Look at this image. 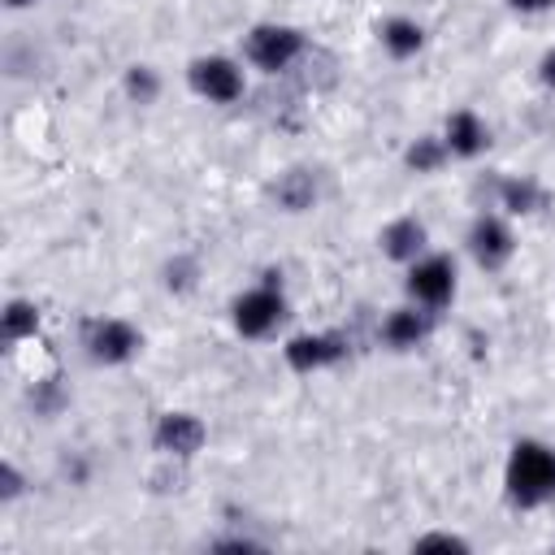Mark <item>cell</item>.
Instances as JSON below:
<instances>
[{"label": "cell", "instance_id": "6da1fadb", "mask_svg": "<svg viewBox=\"0 0 555 555\" xmlns=\"http://www.w3.org/2000/svg\"><path fill=\"white\" fill-rule=\"evenodd\" d=\"M507 494L520 507L555 499V451L542 442H516L507 460Z\"/></svg>", "mask_w": 555, "mask_h": 555}, {"label": "cell", "instance_id": "7a4b0ae2", "mask_svg": "<svg viewBox=\"0 0 555 555\" xmlns=\"http://www.w3.org/2000/svg\"><path fill=\"white\" fill-rule=\"evenodd\" d=\"M299 48H304V39H299V30H291V26H256V30L247 35V56H251L260 69H286V65L299 56Z\"/></svg>", "mask_w": 555, "mask_h": 555}, {"label": "cell", "instance_id": "3957f363", "mask_svg": "<svg viewBox=\"0 0 555 555\" xmlns=\"http://www.w3.org/2000/svg\"><path fill=\"white\" fill-rule=\"evenodd\" d=\"M191 87L204 95V100H217V104H230L243 95V74L234 61L225 56H199L191 65Z\"/></svg>", "mask_w": 555, "mask_h": 555}, {"label": "cell", "instance_id": "277c9868", "mask_svg": "<svg viewBox=\"0 0 555 555\" xmlns=\"http://www.w3.org/2000/svg\"><path fill=\"white\" fill-rule=\"evenodd\" d=\"M278 321H282V295L273 291V282L260 286V291H247L234 304V325H238L243 338H264Z\"/></svg>", "mask_w": 555, "mask_h": 555}, {"label": "cell", "instance_id": "5b68a950", "mask_svg": "<svg viewBox=\"0 0 555 555\" xmlns=\"http://www.w3.org/2000/svg\"><path fill=\"white\" fill-rule=\"evenodd\" d=\"M408 291H412L416 304H429V308L447 304L451 291H455V269H451V260H447V256L416 260L412 273H408Z\"/></svg>", "mask_w": 555, "mask_h": 555}, {"label": "cell", "instance_id": "8992f818", "mask_svg": "<svg viewBox=\"0 0 555 555\" xmlns=\"http://www.w3.org/2000/svg\"><path fill=\"white\" fill-rule=\"evenodd\" d=\"M87 347H91L95 360H104V364H121V360L134 356L139 334H134V325H126V321H95V325L87 330Z\"/></svg>", "mask_w": 555, "mask_h": 555}, {"label": "cell", "instance_id": "52a82bcc", "mask_svg": "<svg viewBox=\"0 0 555 555\" xmlns=\"http://www.w3.org/2000/svg\"><path fill=\"white\" fill-rule=\"evenodd\" d=\"M343 338L338 334H304V338H291L286 343V364L299 369V373H312V369H325L343 356Z\"/></svg>", "mask_w": 555, "mask_h": 555}, {"label": "cell", "instance_id": "ba28073f", "mask_svg": "<svg viewBox=\"0 0 555 555\" xmlns=\"http://www.w3.org/2000/svg\"><path fill=\"white\" fill-rule=\"evenodd\" d=\"M156 447L169 455H191L204 447V425L191 412H165L156 425Z\"/></svg>", "mask_w": 555, "mask_h": 555}, {"label": "cell", "instance_id": "9c48e42d", "mask_svg": "<svg viewBox=\"0 0 555 555\" xmlns=\"http://www.w3.org/2000/svg\"><path fill=\"white\" fill-rule=\"evenodd\" d=\"M468 243H473V256H477L486 269H499V264L512 256V230H507L499 217H477Z\"/></svg>", "mask_w": 555, "mask_h": 555}, {"label": "cell", "instance_id": "30bf717a", "mask_svg": "<svg viewBox=\"0 0 555 555\" xmlns=\"http://www.w3.org/2000/svg\"><path fill=\"white\" fill-rule=\"evenodd\" d=\"M447 152H455V156H477L481 147H486V126H481V117L477 113H468V108H460V113H451V121H447Z\"/></svg>", "mask_w": 555, "mask_h": 555}, {"label": "cell", "instance_id": "8fae6325", "mask_svg": "<svg viewBox=\"0 0 555 555\" xmlns=\"http://www.w3.org/2000/svg\"><path fill=\"white\" fill-rule=\"evenodd\" d=\"M382 247L390 260H416V251L425 247V225L416 217H399L382 230Z\"/></svg>", "mask_w": 555, "mask_h": 555}, {"label": "cell", "instance_id": "7c38bea8", "mask_svg": "<svg viewBox=\"0 0 555 555\" xmlns=\"http://www.w3.org/2000/svg\"><path fill=\"white\" fill-rule=\"evenodd\" d=\"M382 334H386L390 347H416L429 334V317L425 312H412V308H399V312H390V321H386Z\"/></svg>", "mask_w": 555, "mask_h": 555}, {"label": "cell", "instance_id": "4fadbf2b", "mask_svg": "<svg viewBox=\"0 0 555 555\" xmlns=\"http://www.w3.org/2000/svg\"><path fill=\"white\" fill-rule=\"evenodd\" d=\"M382 43H386V52H390V56H412V52H421L425 35H421V26H416V22L395 17V22H386V26H382Z\"/></svg>", "mask_w": 555, "mask_h": 555}, {"label": "cell", "instance_id": "5bb4252c", "mask_svg": "<svg viewBox=\"0 0 555 555\" xmlns=\"http://www.w3.org/2000/svg\"><path fill=\"white\" fill-rule=\"evenodd\" d=\"M312 195H317V186H312V178L308 173H286L282 182H278V204L282 208H291V212H299V208H308L312 204Z\"/></svg>", "mask_w": 555, "mask_h": 555}, {"label": "cell", "instance_id": "9a60e30c", "mask_svg": "<svg viewBox=\"0 0 555 555\" xmlns=\"http://www.w3.org/2000/svg\"><path fill=\"white\" fill-rule=\"evenodd\" d=\"M35 325H39V312H35V304H26V299H13V304L4 308V338H9V343H17V338L35 334Z\"/></svg>", "mask_w": 555, "mask_h": 555}, {"label": "cell", "instance_id": "2e32d148", "mask_svg": "<svg viewBox=\"0 0 555 555\" xmlns=\"http://www.w3.org/2000/svg\"><path fill=\"white\" fill-rule=\"evenodd\" d=\"M542 204V191L529 182V178H507L503 182V208L512 212H533Z\"/></svg>", "mask_w": 555, "mask_h": 555}, {"label": "cell", "instance_id": "e0dca14e", "mask_svg": "<svg viewBox=\"0 0 555 555\" xmlns=\"http://www.w3.org/2000/svg\"><path fill=\"white\" fill-rule=\"evenodd\" d=\"M442 156H447V143H442V139H416V143L408 147V165H412L416 173H434V169L442 165Z\"/></svg>", "mask_w": 555, "mask_h": 555}, {"label": "cell", "instance_id": "ac0fdd59", "mask_svg": "<svg viewBox=\"0 0 555 555\" xmlns=\"http://www.w3.org/2000/svg\"><path fill=\"white\" fill-rule=\"evenodd\" d=\"M156 87H160V82H156V74H152L147 65H134V69L126 74V91H130V95H134L139 104L156 100Z\"/></svg>", "mask_w": 555, "mask_h": 555}, {"label": "cell", "instance_id": "d6986e66", "mask_svg": "<svg viewBox=\"0 0 555 555\" xmlns=\"http://www.w3.org/2000/svg\"><path fill=\"white\" fill-rule=\"evenodd\" d=\"M468 542L464 538H451V533H429V538H421L416 542V551H464Z\"/></svg>", "mask_w": 555, "mask_h": 555}, {"label": "cell", "instance_id": "ffe728a7", "mask_svg": "<svg viewBox=\"0 0 555 555\" xmlns=\"http://www.w3.org/2000/svg\"><path fill=\"white\" fill-rule=\"evenodd\" d=\"M0 490H4V499H13V494H17V490H22V477H17V473H13V468H9V464H4V468H0Z\"/></svg>", "mask_w": 555, "mask_h": 555}, {"label": "cell", "instance_id": "44dd1931", "mask_svg": "<svg viewBox=\"0 0 555 555\" xmlns=\"http://www.w3.org/2000/svg\"><path fill=\"white\" fill-rule=\"evenodd\" d=\"M512 9H525V13H538V9H551L555 0H507Z\"/></svg>", "mask_w": 555, "mask_h": 555}, {"label": "cell", "instance_id": "7402d4cb", "mask_svg": "<svg viewBox=\"0 0 555 555\" xmlns=\"http://www.w3.org/2000/svg\"><path fill=\"white\" fill-rule=\"evenodd\" d=\"M542 82H546V87H555V52H546V56H542Z\"/></svg>", "mask_w": 555, "mask_h": 555}, {"label": "cell", "instance_id": "603a6c76", "mask_svg": "<svg viewBox=\"0 0 555 555\" xmlns=\"http://www.w3.org/2000/svg\"><path fill=\"white\" fill-rule=\"evenodd\" d=\"M4 4H13V9H22V4H30V0H4Z\"/></svg>", "mask_w": 555, "mask_h": 555}]
</instances>
